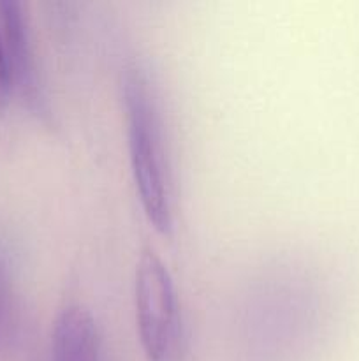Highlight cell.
Wrapping results in <instances>:
<instances>
[{
	"label": "cell",
	"instance_id": "cell-3",
	"mask_svg": "<svg viewBox=\"0 0 359 361\" xmlns=\"http://www.w3.org/2000/svg\"><path fill=\"white\" fill-rule=\"evenodd\" d=\"M0 32L6 46L11 85L20 92L23 101H27L34 111L42 113L46 108L44 95L39 83L27 16L23 14V6L20 2H0Z\"/></svg>",
	"mask_w": 359,
	"mask_h": 361
},
{
	"label": "cell",
	"instance_id": "cell-6",
	"mask_svg": "<svg viewBox=\"0 0 359 361\" xmlns=\"http://www.w3.org/2000/svg\"><path fill=\"white\" fill-rule=\"evenodd\" d=\"M0 312H2V284H0Z\"/></svg>",
	"mask_w": 359,
	"mask_h": 361
},
{
	"label": "cell",
	"instance_id": "cell-2",
	"mask_svg": "<svg viewBox=\"0 0 359 361\" xmlns=\"http://www.w3.org/2000/svg\"><path fill=\"white\" fill-rule=\"evenodd\" d=\"M134 305L141 345L150 361H178L185 348L182 305L168 264L144 247L134 271Z\"/></svg>",
	"mask_w": 359,
	"mask_h": 361
},
{
	"label": "cell",
	"instance_id": "cell-4",
	"mask_svg": "<svg viewBox=\"0 0 359 361\" xmlns=\"http://www.w3.org/2000/svg\"><path fill=\"white\" fill-rule=\"evenodd\" d=\"M53 361H101V335L87 307H63L53 324Z\"/></svg>",
	"mask_w": 359,
	"mask_h": 361
},
{
	"label": "cell",
	"instance_id": "cell-1",
	"mask_svg": "<svg viewBox=\"0 0 359 361\" xmlns=\"http://www.w3.org/2000/svg\"><path fill=\"white\" fill-rule=\"evenodd\" d=\"M122 97L137 194L150 222L165 233L172 228V190L164 127L155 88L139 63L130 62L123 69Z\"/></svg>",
	"mask_w": 359,
	"mask_h": 361
},
{
	"label": "cell",
	"instance_id": "cell-5",
	"mask_svg": "<svg viewBox=\"0 0 359 361\" xmlns=\"http://www.w3.org/2000/svg\"><path fill=\"white\" fill-rule=\"evenodd\" d=\"M13 85H11V74H9V63H7L6 46H4L2 32H0V109L7 104Z\"/></svg>",
	"mask_w": 359,
	"mask_h": 361
}]
</instances>
